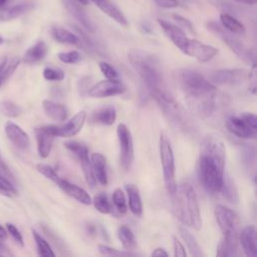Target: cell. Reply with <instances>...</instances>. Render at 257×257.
Segmentation results:
<instances>
[{
  "mask_svg": "<svg viewBox=\"0 0 257 257\" xmlns=\"http://www.w3.org/2000/svg\"><path fill=\"white\" fill-rule=\"evenodd\" d=\"M226 163V147L216 136L206 137L200 147L198 160V178L203 188L210 194L220 192Z\"/></svg>",
  "mask_w": 257,
  "mask_h": 257,
  "instance_id": "obj_1",
  "label": "cell"
},
{
  "mask_svg": "<svg viewBox=\"0 0 257 257\" xmlns=\"http://www.w3.org/2000/svg\"><path fill=\"white\" fill-rule=\"evenodd\" d=\"M170 195L176 218L184 225L200 230L202 227L200 205L197 193L191 182L187 180L182 181Z\"/></svg>",
  "mask_w": 257,
  "mask_h": 257,
  "instance_id": "obj_2",
  "label": "cell"
},
{
  "mask_svg": "<svg viewBox=\"0 0 257 257\" xmlns=\"http://www.w3.org/2000/svg\"><path fill=\"white\" fill-rule=\"evenodd\" d=\"M128 59L150 93L167 88L160 63L153 54L134 49L130 51Z\"/></svg>",
  "mask_w": 257,
  "mask_h": 257,
  "instance_id": "obj_3",
  "label": "cell"
},
{
  "mask_svg": "<svg viewBox=\"0 0 257 257\" xmlns=\"http://www.w3.org/2000/svg\"><path fill=\"white\" fill-rule=\"evenodd\" d=\"M151 95L163 111L164 115L174 126L182 131L184 134H195L196 126L190 114L186 111L183 105L174 98L167 88L154 91Z\"/></svg>",
  "mask_w": 257,
  "mask_h": 257,
  "instance_id": "obj_4",
  "label": "cell"
},
{
  "mask_svg": "<svg viewBox=\"0 0 257 257\" xmlns=\"http://www.w3.org/2000/svg\"><path fill=\"white\" fill-rule=\"evenodd\" d=\"M186 99L190 108L204 118H211L222 113L230 102L228 95L219 91L216 87L203 94Z\"/></svg>",
  "mask_w": 257,
  "mask_h": 257,
  "instance_id": "obj_5",
  "label": "cell"
},
{
  "mask_svg": "<svg viewBox=\"0 0 257 257\" xmlns=\"http://www.w3.org/2000/svg\"><path fill=\"white\" fill-rule=\"evenodd\" d=\"M176 78L179 86L186 94V98L198 96L216 87L215 84L199 71L190 68L178 70L176 72Z\"/></svg>",
  "mask_w": 257,
  "mask_h": 257,
  "instance_id": "obj_6",
  "label": "cell"
},
{
  "mask_svg": "<svg viewBox=\"0 0 257 257\" xmlns=\"http://www.w3.org/2000/svg\"><path fill=\"white\" fill-rule=\"evenodd\" d=\"M214 215L223 234V238L238 241L240 232V220L238 214L224 205H217L214 210Z\"/></svg>",
  "mask_w": 257,
  "mask_h": 257,
  "instance_id": "obj_7",
  "label": "cell"
},
{
  "mask_svg": "<svg viewBox=\"0 0 257 257\" xmlns=\"http://www.w3.org/2000/svg\"><path fill=\"white\" fill-rule=\"evenodd\" d=\"M159 150H160V159L162 164L164 182H165L168 193L172 194L175 191L177 186V183L175 181V172H176L175 157H174V152H173L171 143L164 134H161L160 136Z\"/></svg>",
  "mask_w": 257,
  "mask_h": 257,
  "instance_id": "obj_8",
  "label": "cell"
},
{
  "mask_svg": "<svg viewBox=\"0 0 257 257\" xmlns=\"http://www.w3.org/2000/svg\"><path fill=\"white\" fill-rule=\"evenodd\" d=\"M257 117L252 112L231 115L226 120L227 130L241 139H255L257 135Z\"/></svg>",
  "mask_w": 257,
  "mask_h": 257,
  "instance_id": "obj_9",
  "label": "cell"
},
{
  "mask_svg": "<svg viewBox=\"0 0 257 257\" xmlns=\"http://www.w3.org/2000/svg\"><path fill=\"white\" fill-rule=\"evenodd\" d=\"M207 27L213 33H215L218 37L222 39L224 43L242 60L246 62H255V56L252 50L248 49L242 42H240L236 37H234L231 32L227 31L223 26L219 25L214 21H210L207 23Z\"/></svg>",
  "mask_w": 257,
  "mask_h": 257,
  "instance_id": "obj_10",
  "label": "cell"
},
{
  "mask_svg": "<svg viewBox=\"0 0 257 257\" xmlns=\"http://www.w3.org/2000/svg\"><path fill=\"white\" fill-rule=\"evenodd\" d=\"M64 147L71 152L73 155L76 156V158L79 160L82 173L84 176V179L88 186L91 188H94L96 185V179L94 177L91 162L88 158V149L87 147L79 142L76 141H68L64 144Z\"/></svg>",
  "mask_w": 257,
  "mask_h": 257,
  "instance_id": "obj_11",
  "label": "cell"
},
{
  "mask_svg": "<svg viewBox=\"0 0 257 257\" xmlns=\"http://www.w3.org/2000/svg\"><path fill=\"white\" fill-rule=\"evenodd\" d=\"M179 49L184 54L190 57H194L202 62H207L211 60L218 53V49L216 47L205 44L196 39H190L188 37L184 40Z\"/></svg>",
  "mask_w": 257,
  "mask_h": 257,
  "instance_id": "obj_12",
  "label": "cell"
},
{
  "mask_svg": "<svg viewBox=\"0 0 257 257\" xmlns=\"http://www.w3.org/2000/svg\"><path fill=\"white\" fill-rule=\"evenodd\" d=\"M120 150V165L124 171H128L134 162V143L131 131L124 123H119L116 128Z\"/></svg>",
  "mask_w": 257,
  "mask_h": 257,
  "instance_id": "obj_13",
  "label": "cell"
},
{
  "mask_svg": "<svg viewBox=\"0 0 257 257\" xmlns=\"http://www.w3.org/2000/svg\"><path fill=\"white\" fill-rule=\"evenodd\" d=\"M248 72L249 70L244 68L218 69L210 74V81L215 85H239L247 80Z\"/></svg>",
  "mask_w": 257,
  "mask_h": 257,
  "instance_id": "obj_14",
  "label": "cell"
},
{
  "mask_svg": "<svg viewBox=\"0 0 257 257\" xmlns=\"http://www.w3.org/2000/svg\"><path fill=\"white\" fill-rule=\"evenodd\" d=\"M86 119V112L79 110L69 120L63 124H46L49 132L54 137L60 138H71L77 135L84 125Z\"/></svg>",
  "mask_w": 257,
  "mask_h": 257,
  "instance_id": "obj_15",
  "label": "cell"
},
{
  "mask_svg": "<svg viewBox=\"0 0 257 257\" xmlns=\"http://www.w3.org/2000/svg\"><path fill=\"white\" fill-rule=\"evenodd\" d=\"M126 90V86L116 79H105V80H100L87 89V94L90 97L93 98H103V97H108V96H113V95H118L124 93Z\"/></svg>",
  "mask_w": 257,
  "mask_h": 257,
  "instance_id": "obj_16",
  "label": "cell"
},
{
  "mask_svg": "<svg viewBox=\"0 0 257 257\" xmlns=\"http://www.w3.org/2000/svg\"><path fill=\"white\" fill-rule=\"evenodd\" d=\"M55 185H57L65 194L70 196L71 198L75 199L77 202L83 205H90L91 204V197L90 195L81 187L68 182L65 179H62L59 175L53 181Z\"/></svg>",
  "mask_w": 257,
  "mask_h": 257,
  "instance_id": "obj_17",
  "label": "cell"
},
{
  "mask_svg": "<svg viewBox=\"0 0 257 257\" xmlns=\"http://www.w3.org/2000/svg\"><path fill=\"white\" fill-rule=\"evenodd\" d=\"M5 134L8 140L19 150H27L30 145V140L26 132L16 124L15 122L8 120L5 124Z\"/></svg>",
  "mask_w": 257,
  "mask_h": 257,
  "instance_id": "obj_18",
  "label": "cell"
},
{
  "mask_svg": "<svg viewBox=\"0 0 257 257\" xmlns=\"http://www.w3.org/2000/svg\"><path fill=\"white\" fill-rule=\"evenodd\" d=\"M238 240L240 241L242 249L246 256H256V227L254 225H248L245 228H243L242 231L239 232Z\"/></svg>",
  "mask_w": 257,
  "mask_h": 257,
  "instance_id": "obj_19",
  "label": "cell"
},
{
  "mask_svg": "<svg viewBox=\"0 0 257 257\" xmlns=\"http://www.w3.org/2000/svg\"><path fill=\"white\" fill-rule=\"evenodd\" d=\"M35 137L37 141V151L41 158L45 159L50 155L54 136L49 132L47 125L38 126L35 128Z\"/></svg>",
  "mask_w": 257,
  "mask_h": 257,
  "instance_id": "obj_20",
  "label": "cell"
},
{
  "mask_svg": "<svg viewBox=\"0 0 257 257\" xmlns=\"http://www.w3.org/2000/svg\"><path fill=\"white\" fill-rule=\"evenodd\" d=\"M63 4L68 11V13L87 31L93 32L95 27L93 23L89 20L86 13L82 10V8L73 0H63Z\"/></svg>",
  "mask_w": 257,
  "mask_h": 257,
  "instance_id": "obj_21",
  "label": "cell"
},
{
  "mask_svg": "<svg viewBox=\"0 0 257 257\" xmlns=\"http://www.w3.org/2000/svg\"><path fill=\"white\" fill-rule=\"evenodd\" d=\"M93 2L104 14L113 19L115 22L122 26H127L128 22L122 12L110 0H90Z\"/></svg>",
  "mask_w": 257,
  "mask_h": 257,
  "instance_id": "obj_22",
  "label": "cell"
},
{
  "mask_svg": "<svg viewBox=\"0 0 257 257\" xmlns=\"http://www.w3.org/2000/svg\"><path fill=\"white\" fill-rule=\"evenodd\" d=\"M91 166L94 177L98 183L105 186L107 185V170H106V160L105 157L100 153H93L91 155Z\"/></svg>",
  "mask_w": 257,
  "mask_h": 257,
  "instance_id": "obj_23",
  "label": "cell"
},
{
  "mask_svg": "<svg viewBox=\"0 0 257 257\" xmlns=\"http://www.w3.org/2000/svg\"><path fill=\"white\" fill-rule=\"evenodd\" d=\"M42 107L45 114L53 120L63 121L68 116V109L66 106L53 100L44 99L42 101Z\"/></svg>",
  "mask_w": 257,
  "mask_h": 257,
  "instance_id": "obj_24",
  "label": "cell"
},
{
  "mask_svg": "<svg viewBox=\"0 0 257 257\" xmlns=\"http://www.w3.org/2000/svg\"><path fill=\"white\" fill-rule=\"evenodd\" d=\"M158 23L164 30L165 34L170 38V40L179 48L184 40L187 38L185 30L164 19H158Z\"/></svg>",
  "mask_w": 257,
  "mask_h": 257,
  "instance_id": "obj_25",
  "label": "cell"
},
{
  "mask_svg": "<svg viewBox=\"0 0 257 257\" xmlns=\"http://www.w3.org/2000/svg\"><path fill=\"white\" fill-rule=\"evenodd\" d=\"M33 5L28 2H21L16 3L11 6H5L0 11V21H9L12 19H15L22 14L28 12L30 9H32Z\"/></svg>",
  "mask_w": 257,
  "mask_h": 257,
  "instance_id": "obj_26",
  "label": "cell"
},
{
  "mask_svg": "<svg viewBox=\"0 0 257 257\" xmlns=\"http://www.w3.org/2000/svg\"><path fill=\"white\" fill-rule=\"evenodd\" d=\"M47 51V44L44 41L40 40L25 51L23 55V61L27 64H34L36 62H39L45 57Z\"/></svg>",
  "mask_w": 257,
  "mask_h": 257,
  "instance_id": "obj_27",
  "label": "cell"
},
{
  "mask_svg": "<svg viewBox=\"0 0 257 257\" xmlns=\"http://www.w3.org/2000/svg\"><path fill=\"white\" fill-rule=\"evenodd\" d=\"M124 189L128 197V207L131 212L135 216H141L143 214V203L138 187L133 184H126Z\"/></svg>",
  "mask_w": 257,
  "mask_h": 257,
  "instance_id": "obj_28",
  "label": "cell"
},
{
  "mask_svg": "<svg viewBox=\"0 0 257 257\" xmlns=\"http://www.w3.org/2000/svg\"><path fill=\"white\" fill-rule=\"evenodd\" d=\"M116 119V110L112 106H104L96 109L91 114V120L96 123L111 125Z\"/></svg>",
  "mask_w": 257,
  "mask_h": 257,
  "instance_id": "obj_29",
  "label": "cell"
},
{
  "mask_svg": "<svg viewBox=\"0 0 257 257\" xmlns=\"http://www.w3.org/2000/svg\"><path fill=\"white\" fill-rule=\"evenodd\" d=\"M179 231H180V234L187 246V249L189 250L190 254L192 256H195V257H203L205 256L201 246L199 245L198 241L196 240V238L194 237V235H192L190 233V231L184 226H180L179 227Z\"/></svg>",
  "mask_w": 257,
  "mask_h": 257,
  "instance_id": "obj_30",
  "label": "cell"
},
{
  "mask_svg": "<svg viewBox=\"0 0 257 257\" xmlns=\"http://www.w3.org/2000/svg\"><path fill=\"white\" fill-rule=\"evenodd\" d=\"M50 33L52 38L59 43H62V44H78L79 43L78 36L65 28H62L59 26H53L50 29Z\"/></svg>",
  "mask_w": 257,
  "mask_h": 257,
  "instance_id": "obj_31",
  "label": "cell"
},
{
  "mask_svg": "<svg viewBox=\"0 0 257 257\" xmlns=\"http://www.w3.org/2000/svg\"><path fill=\"white\" fill-rule=\"evenodd\" d=\"M41 230L46 235L48 240L51 241V243L54 245V247L57 248L60 255H63V256L71 255V253L69 252V249L66 246L64 240L57 233H55L48 225L41 224Z\"/></svg>",
  "mask_w": 257,
  "mask_h": 257,
  "instance_id": "obj_32",
  "label": "cell"
},
{
  "mask_svg": "<svg viewBox=\"0 0 257 257\" xmlns=\"http://www.w3.org/2000/svg\"><path fill=\"white\" fill-rule=\"evenodd\" d=\"M220 21L222 26L229 32L233 34H244L245 27L244 25L236 19L234 16L228 13H221L220 14Z\"/></svg>",
  "mask_w": 257,
  "mask_h": 257,
  "instance_id": "obj_33",
  "label": "cell"
},
{
  "mask_svg": "<svg viewBox=\"0 0 257 257\" xmlns=\"http://www.w3.org/2000/svg\"><path fill=\"white\" fill-rule=\"evenodd\" d=\"M117 237L124 250L131 251L137 247V240L135 234L133 233L130 227L125 225L119 226L117 229Z\"/></svg>",
  "mask_w": 257,
  "mask_h": 257,
  "instance_id": "obj_34",
  "label": "cell"
},
{
  "mask_svg": "<svg viewBox=\"0 0 257 257\" xmlns=\"http://www.w3.org/2000/svg\"><path fill=\"white\" fill-rule=\"evenodd\" d=\"M216 255L220 257H234L239 256L238 241H232L222 238L217 246Z\"/></svg>",
  "mask_w": 257,
  "mask_h": 257,
  "instance_id": "obj_35",
  "label": "cell"
},
{
  "mask_svg": "<svg viewBox=\"0 0 257 257\" xmlns=\"http://www.w3.org/2000/svg\"><path fill=\"white\" fill-rule=\"evenodd\" d=\"M220 192L222 193L223 197L228 202H230L232 204L238 203V200H239L238 191H237V188H236L233 180L230 178V176L224 175V180H223V184H222Z\"/></svg>",
  "mask_w": 257,
  "mask_h": 257,
  "instance_id": "obj_36",
  "label": "cell"
},
{
  "mask_svg": "<svg viewBox=\"0 0 257 257\" xmlns=\"http://www.w3.org/2000/svg\"><path fill=\"white\" fill-rule=\"evenodd\" d=\"M20 62L21 59L19 57H14L11 60L4 58L2 60L0 63V86L14 73Z\"/></svg>",
  "mask_w": 257,
  "mask_h": 257,
  "instance_id": "obj_37",
  "label": "cell"
},
{
  "mask_svg": "<svg viewBox=\"0 0 257 257\" xmlns=\"http://www.w3.org/2000/svg\"><path fill=\"white\" fill-rule=\"evenodd\" d=\"M32 235H33L34 241L36 243L38 255H40V256H55L53 249L51 248L50 244L46 241V239H44L35 230H32Z\"/></svg>",
  "mask_w": 257,
  "mask_h": 257,
  "instance_id": "obj_38",
  "label": "cell"
},
{
  "mask_svg": "<svg viewBox=\"0 0 257 257\" xmlns=\"http://www.w3.org/2000/svg\"><path fill=\"white\" fill-rule=\"evenodd\" d=\"M91 203L93 204L94 208L101 214H109L112 211V207L108 201L106 194L104 193L96 194L93 199H91Z\"/></svg>",
  "mask_w": 257,
  "mask_h": 257,
  "instance_id": "obj_39",
  "label": "cell"
},
{
  "mask_svg": "<svg viewBox=\"0 0 257 257\" xmlns=\"http://www.w3.org/2000/svg\"><path fill=\"white\" fill-rule=\"evenodd\" d=\"M112 203H113L114 207L116 208V210L120 214L126 213V211H127V204H126L124 193L122 192V190L120 188L114 189V191L112 193Z\"/></svg>",
  "mask_w": 257,
  "mask_h": 257,
  "instance_id": "obj_40",
  "label": "cell"
},
{
  "mask_svg": "<svg viewBox=\"0 0 257 257\" xmlns=\"http://www.w3.org/2000/svg\"><path fill=\"white\" fill-rule=\"evenodd\" d=\"M0 111L7 117H16L21 113V108L10 100L0 102Z\"/></svg>",
  "mask_w": 257,
  "mask_h": 257,
  "instance_id": "obj_41",
  "label": "cell"
},
{
  "mask_svg": "<svg viewBox=\"0 0 257 257\" xmlns=\"http://www.w3.org/2000/svg\"><path fill=\"white\" fill-rule=\"evenodd\" d=\"M97 249H98L99 253H101L102 255H107V256H137L138 255V253H133L127 250H125V251L118 250V249L109 247L104 244H98Z\"/></svg>",
  "mask_w": 257,
  "mask_h": 257,
  "instance_id": "obj_42",
  "label": "cell"
},
{
  "mask_svg": "<svg viewBox=\"0 0 257 257\" xmlns=\"http://www.w3.org/2000/svg\"><path fill=\"white\" fill-rule=\"evenodd\" d=\"M242 162L243 165L248 169L255 166V148L252 146H246L242 150Z\"/></svg>",
  "mask_w": 257,
  "mask_h": 257,
  "instance_id": "obj_43",
  "label": "cell"
},
{
  "mask_svg": "<svg viewBox=\"0 0 257 257\" xmlns=\"http://www.w3.org/2000/svg\"><path fill=\"white\" fill-rule=\"evenodd\" d=\"M43 77L49 81H60L65 77V74L62 69L45 67L43 69Z\"/></svg>",
  "mask_w": 257,
  "mask_h": 257,
  "instance_id": "obj_44",
  "label": "cell"
},
{
  "mask_svg": "<svg viewBox=\"0 0 257 257\" xmlns=\"http://www.w3.org/2000/svg\"><path fill=\"white\" fill-rule=\"evenodd\" d=\"M58 59L67 64H74L80 60V53L76 50H71L67 52H59L57 54Z\"/></svg>",
  "mask_w": 257,
  "mask_h": 257,
  "instance_id": "obj_45",
  "label": "cell"
},
{
  "mask_svg": "<svg viewBox=\"0 0 257 257\" xmlns=\"http://www.w3.org/2000/svg\"><path fill=\"white\" fill-rule=\"evenodd\" d=\"M99 69L103 74V76L107 79H116L118 77L117 71L109 63L105 61L99 62Z\"/></svg>",
  "mask_w": 257,
  "mask_h": 257,
  "instance_id": "obj_46",
  "label": "cell"
},
{
  "mask_svg": "<svg viewBox=\"0 0 257 257\" xmlns=\"http://www.w3.org/2000/svg\"><path fill=\"white\" fill-rule=\"evenodd\" d=\"M6 229H7V232L11 235V237L16 241V243L18 245H20V246L24 245L22 234L20 233V231L18 230V228L15 225H13L11 223H7L6 224Z\"/></svg>",
  "mask_w": 257,
  "mask_h": 257,
  "instance_id": "obj_47",
  "label": "cell"
},
{
  "mask_svg": "<svg viewBox=\"0 0 257 257\" xmlns=\"http://www.w3.org/2000/svg\"><path fill=\"white\" fill-rule=\"evenodd\" d=\"M173 18L181 25L182 28L184 29H187L190 33H193V34H196V31H195V28L192 24V22L190 20H188L187 18L181 16V15H178V14H174L173 15Z\"/></svg>",
  "mask_w": 257,
  "mask_h": 257,
  "instance_id": "obj_48",
  "label": "cell"
},
{
  "mask_svg": "<svg viewBox=\"0 0 257 257\" xmlns=\"http://www.w3.org/2000/svg\"><path fill=\"white\" fill-rule=\"evenodd\" d=\"M252 64H253L252 68L248 72L247 80L249 82L248 89L251 91V93L255 94L256 93V65H255V62Z\"/></svg>",
  "mask_w": 257,
  "mask_h": 257,
  "instance_id": "obj_49",
  "label": "cell"
},
{
  "mask_svg": "<svg viewBox=\"0 0 257 257\" xmlns=\"http://www.w3.org/2000/svg\"><path fill=\"white\" fill-rule=\"evenodd\" d=\"M173 247H174V255L175 256H178V257H186L187 256V252H186L184 245L176 236H173Z\"/></svg>",
  "mask_w": 257,
  "mask_h": 257,
  "instance_id": "obj_50",
  "label": "cell"
},
{
  "mask_svg": "<svg viewBox=\"0 0 257 257\" xmlns=\"http://www.w3.org/2000/svg\"><path fill=\"white\" fill-rule=\"evenodd\" d=\"M154 2L161 8L165 9H173L177 8L179 6V1L178 0H154Z\"/></svg>",
  "mask_w": 257,
  "mask_h": 257,
  "instance_id": "obj_51",
  "label": "cell"
},
{
  "mask_svg": "<svg viewBox=\"0 0 257 257\" xmlns=\"http://www.w3.org/2000/svg\"><path fill=\"white\" fill-rule=\"evenodd\" d=\"M0 175L9 179L12 182H15V179H14V176H13L12 172L10 171L9 167L6 165V163L2 160L1 157H0Z\"/></svg>",
  "mask_w": 257,
  "mask_h": 257,
  "instance_id": "obj_52",
  "label": "cell"
},
{
  "mask_svg": "<svg viewBox=\"0 0 257 257\" xmlns=\"http://www.w3.org/2000/svg\"><path fill=\"white\" fill-rule=\"evenodd\" d=\"M85 232L89 235V236H95L96 235V226L92 223H87L85 225Z\"/></svg>",
  "mask_w": 257,
  "mask_h": 257,
  "instance_id": "obj_53",
  "label": "cell"
},
{
  "mask_svg": "<svg viewBox=\"0 0 257 257\" xmlns=\"http://www.w3.org/2000/svg\"><path fill=\"white\" fill-rule=\"evenodd\" d=\"M152 256H169V253L164 248L159 247L152 252Z\"/></svg>",
  "mask_w": 257,
  "mask_h": 257,
  "instance_id": "obj_54",
  "label": "cell"
},
{
  "mask_svg": "<svg viewBox=\"0 0 257 257\" xmlns=\"http://www.w3.org/2000/svg\"><path fill=\"white\" fill-rule=\"evenodd\" d=\"M6 255L9 256V255H11V253L3 244L0 243V256H6Z\"/></svg>",
  "mask_w": 257,
  "mask_h": 257,
  "instance_id": "obj_55",
  "label": "cell"
},
{
  "mask_svg": "<svg viewBox=\"0 0 257 257\" xmlns=\"http://www.w3.org/2000/svg\"><path fill=\"white\" fill-rule=\"evenodd\" d=\"M5 239H7V231L0 224V240H5Z\"/></svg>",
  "mask_w": 257,
  "mask_h": 257,
  "instance_id": "obj_56",
  "label": "cell"
},
{
  "mask_svg": "<svg viewBox=\"0 0 257 257\" xmlns=\"http://www.w3.org/2000/svg\"><path fill=\"white\" fill-rule=\"evenodd\" d=\"M234 1L239 3H244L247 5H254L256 3V0H234Z\"/></svg>",
  "mask_w": 257,
  "mask_h": 257,
  "instance_id": "obj_57",
  "label": "cell"
},
{
  "mask_svg": "<svg viewBox=\"0 0 257 257\" xmlns=\"http://www.w3.org/2000/svg\"><path fill=\"white\" fill-rule=\"evenodd\" d=\"M9 0H0V11L7 5Z\"/></svg>",
  "mask_w": 257,
  "mask_h": 257,
  "instance_id": "obj_58",
  "label": "cell"
},
{
  "mask_svg": "<svg viewBox=\"0 0 257 257\" xmlns=\"http://www.w3.org/2000/svg\"><path fill=\"white\" fill-rule=\"evenodd\" d=\"M78 3H80V4H83V5H85V4H87L88 3V0H76Z\"/></svg>",
  "mask_w": 257,
  "mask_h": 257,
  "instance_id": "obj_59",
  "label": "cell"
},
{
  "mask_svg": "<svg viewBox=\"0 0 257 257\" xmlns=\"http://www.w3.org/2000/svg\"><path fill=\"white\" fill-rule=\"evenodd\" d=\"M3 41H4V40H3V38H2V37H0V45L3 43Z\"/></svg>",
  "mask_w": 257,
  "mask_h": 257,
  "instance_id": "obj_60",
  "label": "cell"
}]
</instances>
